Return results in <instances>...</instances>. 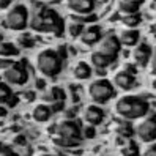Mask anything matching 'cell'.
<instances>
[{
  "label": "cell",
  "instance_id": "obj_5",
  "mask_svg": "<svg viewBox=\"0 0 156 156\" xmlns=\"http://www.w3.org/2000/svg\"><path fill=\"white\" fill-rule=\"evenodd\" d=\"M87 93L90 96V99L93 101V104H106L109 103L114 96H115V87L112 85L111 80L107 79H96L88 85Z\"/></svg>",
  "mask_w": 156,
  "mask_h": 156
},
{
  "label": "cell",
  "instance_id": "obj_4",
  "mask_svg": "<svg viewBox=\"0 0 156 156\" xmlns=\"http://www.w3.org/2000/svg\"><path fill=\"white\" fill-rule=\"evenodd\" d=\"M36 68L44 77H57L63 69V58L54 49H44L36 55Z\"/></svg>",
  "mask_w": 156,
  "mask_h": 156
},
{
  "label": "cell",
  "instance_id": "obj_16",
  "mask_svg": "<svg viewBox=\"0 0 156 156\" xmlns=\"http://www.w3.org/2000/svg\"><path fill=\"white\" fill-rule=\"evenodd\" d=\"M118 40H120L122 46H128V48H133L139 43L140 40V33L136 29H125L123 32H120V35H117Z\"/></svg>",
  "mask_w": 156,
  "mask_h": 156
},
{
  "label": "cell",
  "instance_id": "obj_2",
  "mask_svg": "<svg viewBox=\"0 0 156 156\" xmlns=\"http://www.w3.org/2000/svg\"><path fill=\"white\" fill-rule=\"evenodd\" d=\"M49 137L52 144L60 148H74L82 142L80 126L73 118H66V120L52 125L49 128Z\"/></svg>",
  "mask_w": 156,
  "mask_h": 156
},
{
  "label": "cell",
  "instance_id": "obj_14",
  "mask_svg": "<svg viewBox=\"0 0 156 156\" xmlns=\"http://www.w3.org/2000/svg\"><path fill=\"white\" fill-rule=\"evenodd\" d=\"M68 8L74 14H90L95 10V0H66Z\"/></svg>",
  "mask_w": 156,
  "mask_h": 156
},
{
  "label": "cell",
  "instance_id": "obj_10",
  "mask_svg": "<svg viewBox=\"0 0 156 156\" xmlns=\"http://www.w3.org/2000/svg\"><path fill=\"white\" fill-rule=\"evenodd\" d=\"M151 55H153V49L147 43H140V44L137 43L136 48L133 49V60H134V65L137 66L145 68L151 62Z\"/></svg>",
  "mask_w": 156,
  "mask_h": 156
},
{
  "label": "cell",
  "instance_id": "obj_27",
  "mask_svg": "<svg viewBox=\"0 0 156 156\" xmlns=\"http://www.w3.org/2000/svg\"><path fill=\"white\" fill-rule=\"evenodd\" d=\"M82 30H84V24H79L76 21H71L68 24V35L71 36V38H79Z\"/></svg>",
  "mask_w": 156,
  "mask_h": 156
},
{
  "label": "cell",
  "instance_id": "obj_31",
  "mask_svg": "<svg viewBox=\"0 0 156 156\" xmlns=\"http://www.w3.org/2000/svg\"><path fill=\"white\" fill-rule=\"evenodd\" d=\"M142 156H156V147H154V142H153V144H148V147H147V150L144 151Z\"/></svg>",
  "mask_w": 156,
  "mask_h": 156
},
{
  "label": "cell",
  "instance_id": "obj_7",
  "mask_svg": "<svg viewBox=\"0 0 156 156\" xmlns=\"http://www.w3.org/2000/svg\"><path fill=\"white\" fill-rule=\"evenodd\" d=\"M140 123L134 128V134L137 139L144 144H153L156 139V117L150 111L144 118H140Z\"/></svg>",
  "mask_w": 156,
  "mask_h": 156
},
{
  "label": "cell",
  "instance_id": "obj_34",
  "mask_svg": "<svg viewBox=\"0 0 156 156\" xmlns=\"http://www.w3.org/2000/svg\"><path fill=\"white\" fill-rule=\"evenodd\" d=\"M123 71L129 73V74H134V76H136V73H137V69H136V65H131V63H126V65H125V68H123Z\"/></svg>",
  "mask_w": 156,
  "mask_h": 156
},
{
  "label": "cell",
  "instance_id": "obj_24",
  "mask_svg": "<svg viewBox=\"0 0 156 156\" xmlns=\"http://www.w3.org/2000/svg\"><path fill=\"white\" fill-rule=\"evenodd\" d=\"M142 22V16L139 13H131V14H125L122 17V24L126 29H136L137 25Z\"/></svg>",
  "mask_w": 156,
  "mask_h": 156
},
{
  "label": "cell",
  "instance_id": "obj_11",
  "mask_svg": "<svg viewBox=\"0 0 156 156\" xmlns=\"http://www.w3.org/2000/svg\"><path fill=\"white\" fill-rule=\"evenodd\" d=\"M104 111H103V107L98 106V104H88L85 109H84V112H82V118H84V122L87 125H91V126H98L104 122Z\"/></svg>",
  "mask_w": 156,
  "mask_h": 156
},
{
  "label": "cell",
  "instance_id": "obj_37",
  "mask_svg": "<svg viewBox=\"0 0 156 156\" xmlns=\"http://www.w3.org/2000/svg\"><path fill=\"white\" fill-rule=\"evenodd\" d=\"M0 156H19L16 151H13V150H0Z\"/></svg>",
  "mask_w": 156,
  "mask_h": 156
},
{
  "label": "cell",
  "instance_id": "obj_28",
  "mask_svg": "<svg viewBox=\"0 0 156 156\" xmlns=\"http://www.w3.org/2000/svg\"><path fill=\"white\" fill-rule=\"evenodd\" d=\"M80 133H82V139H93L96 136V129H95V126H91V125L80 128Z\"/></svg>",
  "mask_w": 156,
  "mask_h": 156
},
{
  "label": "cell",
  "instance_id": "obj_32",
  "mask_svg": "<svg viewBox=\"0 0 156 156\" xmlns=\"http://www.w3.org/2000/svg\"><path fill=\"white\" fill-rule=\"evenodd\" d=\"M13 142H14V145L24 147L27 140H25V136H24V134H19V136H16V137H14V140H13Z\"/></svg>",
  "mask_w": 156,
  "mask_h": 156
},
{
  "label": "cell",
  "instance_id": "obj_19",
  "mask_svg": "<svg viewBox=\"0 0 156 156\" xmlns=\"http://www.w3.org/2000/svg\"><path fill=\"white\" fill-rule=\"evenodd\" d=\"M65 98H66V95L60 87H52L49 90H44V93H43V99L49 104L58 103V101H65Z\"/></svg>",
  "mask_w": 156,
  "mask_h": 156
},
{
  "label": "cell",
  "instance_id": "obj_25",
  "mask_svg": "<svg viewBox=\"0 0 156 156\" xmlns=\"http://www.w3.org/2000/svg\"><path fill=\"white\" fill-rule=\"evenodd\" d=\"M16 46L21 49H32L35 46V40L30 33H21L16 40Z\"/></svg>",
  "mask_w": 156,
  "mask_h": 156
},
{
  "label": "cell",
  "instance_id": "obj_15",
  "mask_svg": "<svg viewBox=\"0 0 156 156\" xmlns=\"http://www.w3.org/2000/svg\"><path fill=\"white\" fill-rule=\"evenodd\" d=\"M51 117H52V111L48 103H41L38 106H35L32 111V118L36 123H46L51 120Z\"/></svg>",
  "mask_w": 156,
  "mask_h": 156
},
{
  "label": "cell",
  "instance_id": "obj_3",
  "mask_svg": "<svg viewBox=\"0 0 156 156\" xmlns=\"http://www.w3.org/2000/svg\"><path fill=\"white\" fill-rule=\"evenodd\" d=\"M115 114L122 118V120H140L147 114L151 111L148 99L137 95H126L117 99L114 106Z\"/></svg>",
  "mask_w": 156,
  "mask_h": 156
},
{
  "label": "cell",
  "instance_id": "obj_1",
  "mask_svg": "<svg viewBox=\"0 0 156 156\" xmlns=\"http://www.w3.org/2000/svg\"><path fill=\"white\" fill-rule=\"evenodd\" d=\"M29 25L33 32L38 33H54L55 36H62L65 32V22L62 16L44 5H36L35 10H32Z\"/></svg>",
  "mask_w": 156,
  "mask_h": 156
},
{
  "label": "cell",
  "instance_id": "obj_33",
  "mask_svg": "<svg viewBox=\"0 0 156 156\" xmlns=\"http://www.w3.org/2000/svg\"><path fill=\"white\" fill-rule=\"evenodd\" d=\"M35 88L44 91V90H46V80H44V79H36V80H35Z\"/></svg>",
  "mask_w": 156,
  "mask_h": 156
},
{
  "label": "cell",
  "instance_id": "obj_35",
  "mask_svg": "<svg viewBox=\"0 0 156 156\" xmlns=\"http://www.w3.org/2000/svg\"><path fill=\"white\" fill-rule=\"evenodd\" d=\"M11 6V0H0V11H5Z\"/></svg>",
  "mask_w": 156,
  "mask_h": 156
},
{
  "label": "cell",
  "instance_id": "obj_8",
  "mask_svg": "<svg viewBox=\"0 0 156 156\" xmlns=\"http://www.w3.org/2000/svg\"><path fill=\"white\" fill-rule=\"evenodd\" d=\"M3 80L8 85H25L29 82V69L24 62H14L3 69Z\"/></svg>",
  "mask_w": 156,
  "mask_h": 156
},
{
  "label": "cell",
  "instance_id": "obj_30",
  "mask_svg": "<svg viewBox=\"0 0 156 156\" xmlns=\"http://www.w3.org/2000/svg\"><path fill=\"white\" fill-rule=\"evenodd\" d=\"M14 60H10V58H5V57H0V71L6 69L10 65H13Z\"/></svg>",
  "mask_w": 156,
  "mask_h": 156
},
{
  "label": "cell",
  "instance_id": "obj_9",
  "mask_svg": "<svg viewBox=\"0 0 156 156\" xmlns=\"http://www.w3.org/2000/svg\"><path fill=\"white\" fill-rule=\"evenodd\" d=\"M101 54L107 55L109 58H112L114 62L118 58L120 55V51H122V43L118 40V36L114 33H109V35H103L101 40L98 41V49Z\"/></svg>",
  "mask_w": 156,
  "mask_h": 156
},
{
  "label": "cell",
  "instance_id": "obj_29",
  "mask_svg": "<svg viewBox=\"0 0 156 156\" xmlns=\"http://www.w3.org/2000/svg\"><path fill=\"white\" fill-rule=\"evenodd\" d=\"M69 90H71L73 103H79V99H80V96H82V88H80L79 85H74V84H73V85L69 87Z\"/></svg>",
  "mask_w": 156,
  "mask_h": 156
},
{
  "label": "cell",
  "instance_id": "obj_39",
  "mask_svg": "<svg viewBox=\"0 0 156 156\" xmlns=\"http://www.w3.org/2000/svg\"><path fill=\"white\" fill-rule=\"evenodd\" d=\"M41 156H54V154H41Z\"/></svg>",
  "mask_w": 156,
  "mask_h": 156
},
{
  "label": "cell",
  "instance_id": "obj_23",
  "mask_svg": "<svg viewBox=\"0 0 156 156\" xmlns=\"http://www.w3.org/2000/svg\"><path fill=\"white\" fill-rule=\"evenodd\" d=\"M19 55V48L14 43H0V57L13 58Z\"/></svg>",
  "mask_w": 156,
  "mask_h": 156
},
{
  "label": "cell",
  "instance_id": "obj_26",
  "mask_svg": "<svg viewBox=\"0 0 156 156\" xmlns=\"http://www.w3.org/2000/svg\"><path fill=\"white\" fill-rule=\"evenodd\" d=\"M13 96V90L11 87L6 84V82L0 80V104H6L8 99H10Z\"/></svg>",
  "mask_w": 156,
  "mask_h": 156
},
{
  "label": "cell",
  "instance_id": "obj_38",
  "mask_svg": "<svg viewBox=\"0 0 156 156\" xmlns=\"http://www.w3.org/2000/svg\"><path fill=\"white\" fill-rule=\"evenodd\" d=\"M8 115V107L5 104H0V118H3Z\"/></svg>",
  "mask_w": 156,
  "mask_h": 156
},
{
  "label": "cell",
  "instance_id": "obj_22",
  "mask_svg": "<svg viewBox=\"0 0 156 156\" xmlns=\"http://www.w3.org/2000/svg\"><path fill=\"white\" fill-rule=\"evenodd\" d=\"M115 133H117V136L123 137V139H131L134 136V126L129 120H122L115 126Z\"/></svg>",
  "mask_w": 156,
  "mask_h": 156
},
{
  "label": "cell",
  "instance_id": "obj_36",
  "mask_svg": "<svg viewBox=\"0 0 156 156\" xmlns=\"http://www.w3.org/2000/svg\"><path fill=\"white\" fill-rule=\"evenodd\" d=\"M25 101H33L35 99V91H25V93L21 95Z\"/></svg>",
  "mask_w": 156,
  "mask_h": 156
},
{
  "label": "cell",
  "instance_id": "obj_17",
  "mask_svg": "<svg viewBox=\"0 0 156 156\" xmlns=\"http://www.w3.org/2000/svg\"><path fill=\"white\" fill-rule=\"evenodd\" d=\"M90 63L93 65L95 69H107L114 63V60L109 58L107 55H104V54H101L99 51H95L90 55Z\"/></svg>",
  "mask_w": 156,
  "mask_h": 156
},
{
  "label": "cell",
  "instance_id": "obj_13",
  "mask_svg": "<svg viewBox=\"0 0 156 156\" xmlns=\"http://www.w3.org/2000/svg\"><path fill=\"white\" fill-rule=\"evenodd\" d=\"M101 36H103L101 27L99 25H90V27L82 30V33L79 35V40L84 46H95L101 40Z\"/></svg>",
  "mask_w": 156,
  "mask_h": 156
},
{
  "label": "cell",
  "instance_id": "obj_18",
  "mask_svg": "<svg viewBox=\"0 0 156 156\" xmlns=\"http://www.w3.org/2000/svg\"><path fill=\"white\" fill-rule=\"evenodd\" d=\"M144 3V0H118V13L123 14H131V13H139V8Z\"/></svg>",
  "mask_w": 156,
  "mask_h": 156
},
{
  "label": "cell",
  "instance_id": "obj_20",
  "mask_svg": "<svg viewBox=\"0 0 156 156\" xmlns=\"http://www.w3.org/2000/svg\"><path fill=\"white\" fill-rule=\"evenodd\" d=\"M91 74H93L91 66L88 65V63H85V62L76 63L74 69H73V76H74V79H77V80H87V79L91 77Z\"/></svg>",
  "mask_w": 156,
  "mask_h": 156
},
{
  "label": "cell",
  "instance_id": "obj_21",
  "mask_svg": "<svg viewBox=\"0 0 156 156\" xmlns=\"http://www.w3.org/2000/svg\"><path fill=\"white\" fill-rule=\"evenodd\" d=\"M120 156H140L139 144L133 139H126L120 145Z\"/></svg>",
  "mask_w": 156,
  "mask_h": 156
},
{
  "label": "cell",
  "instance_id": "obj_12",
  "mask_svg": "<svg viewBox=\"0 0 156 156\" xmlns=\"http://www.w3.org/2000/svg\"><path fill=\"white\" fill-rule=\"evenodd\" d=\"M137 84L136 80V76L134 74H129L126 71H118L117 74L114 76V80H112V85L122 91H129L131 88H134Z\"/></svg>",
  "mask_w": 156,
  "mask_h": 156
},
{
  "label": "cell",
  "instance_id": "obj_6",
  "mask_svg": "<svg viewBox=\"0 0 156 156\" xmlns=\"http://www.w3.org/2000/svg\"><path fill=\"white\" fill-rule=\"evenodd\" d=\"M29 25V10L25 5H14L10 11L6 13L3 19V27L13 32H22Z\"/></svg>",
  "mask_w": 156,
  "mask_h": 156
},
{
  "label": "cell",
  "instance_id": "obj_40",
  "mask_svg": "<svg viewBox=\"0 0 156 156\" xmlns=\"http://www.w3.org/2000/svg\"><path fill=\"white\" fill-rule=\"evenodd\" d=\"M54 2H55V3H58V2H60V0H54Z\"/></svg>",
  "mask_w": 156,
  "mask_h": 156
}]
</instances>
